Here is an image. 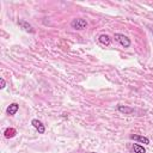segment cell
<instances>
[{
	"mask_svg": "<svg viewBox=\"0 0 153 153\" xmlns=\"http://www.w3.org/2000/svg\"><path fill=\"white\" fill-rule=\"evenodd\" d=\"M131 148H133L134 153H146L145 147H143L142 145H140V143H133Z\"/></svg>",
	"mask_w": 153,
	"mask_h": 153,
	"instance_id": "obj_10",
	"label": "cell"
},
{
	"mask_svg": "<svg viewBox=\"0 0 153 153\" xmlns=\"http://www.w3.org/2000/svg\"><path fill=\"white\" fill-rule=\"evenodd\" d=\"M19 110V105L17 104V103H12V104H10L8 106H7V109H6V114L8 115V116H13V115H16V112Z\"/></svg>",
	"mask_w": 153,
	"mask_h": 153,
	"instance_id": "obj_7",
	"label": "cell"
},
{
	"mask_svg": "<svg viewBox=\"0 0 153 153\" xmlns=\"http://www.w3.org/2000/svg\"><path fill=\"white\" fill-rule=\"evenodd\" d=\"M16 134H17V130H16L14 128H6L5 131H4V135H5V137H7V139L14 137Z\"/></svg>",
	"mask_w": 153,
	"mask_h": 153,
	"instance_id": "obj_9",
	"label": "cell"
},
{
	"mask_svg": "<svg viewBox=\"0 0 153 153\" xmlns=\"http://www.w3.org/2000/svg\"><path fill=\"white\" fill-rule=\"evenodd\" d=\"M18 25L20 26V29L25 30L26 32H30V33H35V32H36V30L33 29V26H32L29 22H26V20H24V19H19V20H18Z\"/></svg>",
	"mask_w": 153,
	"mask_h": 153,
	"instance_id": "obj_3",
	"label": "cell"
},
{
	"mask_svg": "<svg viewBox=\"0 0 153 153\" xmlns=\"http://www.w3.org/2000/svg\"><path fill=\"white\" fill-rule=\"evenodd\" d=\"M31 124L33 126V128L39 133V134H43L44 131H45V127H44V124L39 121V120H37V118H33L32 121H31Z\"/></svg>",
	"mask_w": 153,
	"mask_h": 153,
	"instance_id": "obj_4",
	"label": "cell"
},
{
	"mask_svg": "<svg viewBox=\"0 0 153 153\" xmlns=\"http://www.w3.org/2000/svg\"><path fill=\"white\" fill-rule=\"evenodd\" d=\"M98 41H99V43L103 44V45H110V43H111V37H110L109 35L102 33V35L98 37Z\"/></svg>",
	"mask_w": 153,
	"mask_h": 153,
	"instance_id": "obj_8",
	"label": "cell"
},
{
	"mask_svg": "<svg viewBox=\"0 0 153 153\" xmlns=\"http://www.w3.org/2000/svg\"><path fill=\"white\" fill-rule=\"evenodd\" d=\"M129 137H130L131 140H136V141H139V142H141V143H145V145H148V143H149V139L146 137V136H143V135L131 134Z\"/></svg>",
	"mask_w": 153,
	"mask_h": 153,
	"instance_id": "obj_6",
	"label": "cell"
},
{
	"mask_svg": "<svg viewBox=\"0 0 153 153\" xmlns=\"http://www.w3.org/2000/svg\"><path fill=\"white\" fill-rule=\"evenodd\" d=\"M88 153H97V152H88Z\"/></svg>",
	"mask_w": 153,
	"mask_h": 153,
	"instance_id": "obj_13",
	"label": "cell"
},
{
	"mask_svg": "<svg viewBox=\"0 0 153 153\" xmlns=\"http://www.w3.org/2000/svg\"><path fill=\"white\" fill-rule=\"evenodd\" d=\"M117 110H118L121 114H124V115H131V114L135 112V109H134V108L126 106V105H117Z\"/></svg>",
	"mask_w": 153,
	"mask_h": 153,
	"instance_id": "obj_5",
	"label": "cell"
},
{
	"mask_svg": "<svg viewBox=\"0 0 153 153\" xmlns=\"http://www.w3.org/2000/svg\"><path fill=\"white\" fill-rule=\"evenodd\" d=\"M71 26L74 29V30H78V31H81L87 27V22L82 18H75L71 22Z\"/></svg>",
	"mask_w": 153,
	"mask_h": 153,
	"instance_id": "obj_2",
	"label": "cell"
},
{
	"mask_svg": "<svg viewBox=\"0 0 153 153\" xmlns=\"http://www.w3.org/2000/svg\"><path fill=\"white\" fill-rule=\"evenodd\" d=\"M0 81H1V86H0V88H1V90H4V88L6 87V81H5V79H4V78H1V79H0Z\"/></svg>",
	"mask_w": 153,
	"mask_h": 153,
	"instance_id": "obj_11",
	"label": "cell"
},
{
	"mask_svg": "<svg viewBox=\"0 0 153 153\" xmlns=\"http://www.w3.org/2000/svg\"><path fill=\"white\" fill-rule=\"evenodd\" d=\"M114 38H115V41L118 42L123 48H129L130 44H131L130 38H128V37H127L126 35H123V33L116 32V33H114Z\"/></svg>",
	"mask_w": 153,
	"mask_h": 153,
	"instance_id": "obj_1",
	"label": "cell"
},
{
	"mask_svg": "<svg viewBox=\"0 0 153 153\" xmlns=\"http://www.w3.org/2000/svg\"><path fill=\"white\" fill-rule=\"evenodd\" d=\"M148 27H149V29H151V31L153 32V25H148Z\"/></svg>",
	"mask_w": 153,
	"mask_h": 153,
	"instance_id": "obj_12",
	"label": "cell"
}]
</instances>
